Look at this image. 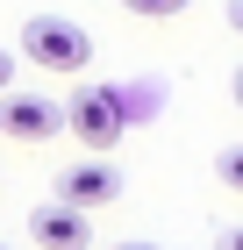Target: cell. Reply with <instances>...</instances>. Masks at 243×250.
Here are the masks:
<instances>
[{
	"mask_svg": "<svg viewBox=\"0 0 243 250\" xmlns=\"http://www.w3.org/2000/svg\"><path fill=\"white\" fill-rule=\"evenodd\" d=\"M22 58L43 64V72H86L93 36H86L72 15H29L22 21Z\"/></svg>",
	"mask_w": 243,
	"mask_h": 250,
	"instance_id": "cell-1",
	"label": "cell"
},
{
	"mask_svg": "<svg viewBox=\"0 0 243 250\" xmlns=\"http://www.w3.org/2000/svg\"><path fill=\"white\" fill-rule=\"evenodd\" d=\"M65 129H72L86 150H114V136L129 129V100H122V86H79V93L65 100Z\"/></svg>",
	"mask_w": 243,
	"mask_h": 250,
	"instance_id": "cell-2",
	"label": "cell"
},
{
	"mask_svg": "<svg viewBox=\"0 0 243 250\" xmlns=\"http://www.w3.org/2000/svg\"><path fill=\"white\" fill-rule=\"evenodd\" d=\"M65 129V100H43V93H0V136L15 143H50Z\"/></svg>",
	"mask_w": 243,
	"mask_h": 250,
	"instance_id": "cell-3",
	"label": "cell"
},
{
	"mask_svg": "<svg viewBox=\"0 0 243 250\" xmlns=\"http://www.w3.org/2000/svg\"><path fill=\"white\" fill-rule=\"evenodd\" d=\"M57 200H65V208H114V200H122V172H114V165H65V172H57Z\"/></svg>",
	"mask_w": 243,
	"mask_h": 250,
	"instance_id": "cell-4",
	"label": "cell"
},
{
	"mask_svg": "<svg viewBox=\"0 0 243 250\" xmlns=\"http://www.w3.org/2000/svg\"><path fill=\"white\" fill-rule=\"evenodd\" d=\"M29 236H36V250H93V214L50 200V208L29 214Z\"/></svg>",
	"mask_w": 243,
	"mask_h": 250,
	"instance_id": "cell-5",
	"label": "cell"
},
{
	"mask_svg": "<svg viewBox=\"0 0 243 250\" xmlns=\"http://www.w3.org/2000/svg\"><path fill=\"white\" fill-rule=\"evenodd\" d=\"M122 7H129V15H143V21H165V15H179L186 0H122Z\"/></svg>",
	"mask_w": 243,
	"mask_h": 250,
	"instance_id": "cell-6",
	"label": "cell"
},
{
	"mask_svg": "<svg viewBox=\"0 0 243 250\" xmlns=\"http://www.w3.org/2000/svg\"><path fill=\"white\" fill-rule=\"evenodd\" d=\"M222 186L243 193V143H236V150H222Z\"/></svg>",
	"mask_w": 243,
	"mask_h": 250,
	"instance_id": "cell-7",
	"label": "cell"
},
{
	"mask_svg": "<svg viewBox=\"0 0 243 250\" xmlns=\"http://www.w3.org/2000/svg\"><path fill=\"white\" fill-rule=\"evenodd\" d=\"M15 86V50H0V93Z\"/></svg>",
	"mask_w": 243,
	"mask_h": 250,
	"instance_id": "cell-8",
	"label": "cell"
},
{
	"mask_svg": "<svg viewBox=\"0 0 243 250\" xmlns=\"http://www.w3.org/2000/svg\"><path fill=\"white\" fill-rule=\"evenodd\" d=\"M222 250H243V222H229V229H222Z\"/></svg>",
	"mask_w": 243,
	"mask_h": 250,
	"instance_id": "cell-9",
	"label": "cell"
},
{
	"mask_svg": "<svg viewBox=\"0 0 243 250\" xmlns=\"http://www.w3.org/2000/svg\"><path fill=\"white\" fill-rule=\"evenodd\" d=\"M229 29H236V36H243V0H229Z\"/></svg>",
	"mask_w": 243,
	"mask_h": 250,
	"instance_id": "cell-10",
	"label": "cell"
},
{
	"mask_svg": "<svg viewBox=\"0 0 243 250\" xmlns=\"http://www.w3.org/2000/svg\"><path fill=\"white\" fill-rule=\"evenodd\" d=\"M114 250H157V243H114Z\"/></svg>",
	"mask_w": 243,
	"mask_h": 250,
	"instance_id": "cell-11",
	"label": "cell"
},
{
	"mask_svg": "<svg viewBox=\"0 0 243 250\" xmlns=\"http://www.w3.org/2000/svg\"><path fill=\"white\" fill-rule=\"evenodd\" d=\"M236 107H243V64H236Z\"/></svg>",
	"mask_w": 243,
	"mask_h": 250,
	"instance_id": "cell-12",
	"label": "cell"
},
{
	"mask_svg": "<svg viewBox=\"0 0 243 250\" xmlns=\"http://www.w3.org/2000/svg\"><path fill=\"white\" fill-rule=\"evenodd\" d=\"M0 250H7V243H0Z\"/></svg>",
	"mask_w": 243,
	"mask_h": 250,
	"instance_id": "cell-13",
	"label": "cell"
}]
</instances>
